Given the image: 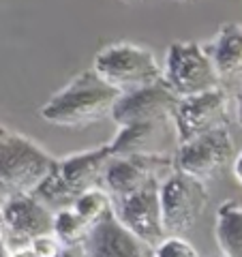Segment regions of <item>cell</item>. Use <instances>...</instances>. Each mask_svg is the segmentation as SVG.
Here are the masks:
<instances>
[{
	"mask_svg": "<svg viewBox=\"0 0 242 257\" xmlns=\"http://www.w3.org/2000/svg\"><path fill=\"white\" fill-rule=\"evenodd\" d=\"M236 116H238V122L242 124V86L236 92Z\"/></svg>",
	"mask_w": 242,
	"mask_h": 257,
	"instance_id": "d4e9b609",
	"label": "cell"
},
{
	"mask_svg": "<svg viewBox=\"0 0 242 257\" xmlns=\"http://www.w3.org/2000/svg\"><path fill=\"white\" fill-rule=\"evenodd\" d=\"M92 71L120 94L163 82V67L152 50L135 43H111L94 56Z\"/></svg>",
	"mask_w": 242,
	"mask_h": 257,
	"instance_id": "7a4b0ae2",
	"label": "cell"
},
{
	"mask_svg": "<svg viewBox=\"0 0 242 257\" xmlns=\"http://www.w3.org/2000/svg\"><path fill=\"white\" fill-rule=\"evenodd\" d=\"M227 111L229 96L223 88L178 99V105L172 116L178 146L210 131H216V128L227 126Z\"/></svg>",
	"mask_w": 242,
	"mask_h": 257,
	"instance_id": "ba28073f",
	"label": "cell"
},
{
	"mask_svg": "<svg viewBox=\"0 0 242 257\" xmlns=\"http://www.w3.org/2000/svg\"><path fill=\"white\" fill-rule=\"evenodd\" d=\"M107 146L114 157L176 155L178 138L172 120H159V122L123 126Z\"/></svg>",
	"mask_w": 242,
	"mask_h": 257,
	"instance_id": "7c38bea8",
	"label": "cell"
},
{
	"mask_svg": "<svg viewBox=\"0 0 242 257\" xmlns=\"http://www.w3.org/2000/svg\"><path fill=\"white\" fill-rule=\"evenodd\" d=\"M233 157V140L229 126L216 128L176 148L174 163L180 174L199 182H210Z\"/></svg>",
	"mask_w": 242,
	"mask_h": 257,
	"instance_id": "52a82bcc",
	"label": "cell"
},
{
	"mask_svg": "<svg viewBox=\"0 0 242 257\" xmlns=\"http://www.w3.org/2000/svg\"><path fill=\"white\" fill-rule=\"evenodd\" d=\"M155 257H199V253L184 238H165L155 248Z\"/></svg>",
	"mask_w": 242,
	"mask_h": 257,
	"instance_id": "ffe728a7",
	"label": "cell"
},
{
	"mask_svg": "<svg viewBox=\"0 0 242 257\" xmlns=\"http://www.w3.org/2000/svg\"><path fill=\"white\" fill-rule=\"evenodd\" d=\"M120 92L107 86L92 69H84L52 94L41 107L45 122L64 128H86L111 118Z\"/></svg>",
	"mask_w": 242,
	"mask_h": 257,
	"instance_id": "6da1fadb",
	"label": "cell"
},
{
	"mask_svg": "<svg viewBox=\"0 0 242 257\" xmlns=\"http://www.w3.org/2000/svg\"><path fill=\"white\" fill-rule=\"evenodd\" d=\"M204 50L210 56L221 84L242 77V24L231 22L221 26Z\"/></svg>",
	"mask_w": 242,
	"mask_h": 257,
	"instance_id": "9a60e30c",
	"label": "cell"
},
{
	"mask_svg": "<svg viewBox=\"0 0 242 257\" xmlns=\"http://www.w3.org/2000/svg\"><path fill=\"white\" fill-rule=\"evenodd\" d=\"M60 257H86L84 246H71V248H64V253Z\"/></svg>",
	"mask_w": 242,
	"mask_h": 257,
	"instance_id": "603a6c76",
	"label": "cell"
},
{
	"mask_svg": "<svg viewBox=\"0 0 242 257\" xmlns=\"http://www.w3.org/2000/svg\"><path fill=\"white\" fill-rule=\"evenodd\" d=\"M233 176H236V180L242 184V152L236 157V161H233Z\"/></svg>",
	"mask_w": 242,
	"mask_h": 257,
	"instance_id": "cb8c5ba5",
	"label": "cell"
},
{
	"mask_svg": "<svg viewBox=\"0 0 242 257\" xmlns=\"http://www.w3.org/2000/svg\"><path fill=\"white\" fill-rule=\"evenodd\" d=\"M176 172L174 155L150 157H114L103 176V191L111 202H120L148 184H163Z\"/></svg>",
	"mask_w": 242,
	"mask_h": 257,
	"instance_id": "8992f818",
	"label": "cell"
},
{
	"mask_svg": "<svg viewBox=\"0 0 242 257\" xmlns=\"http://www.w3.org/2000/svg\"><path fill=\"white\" fill-rule=\"evenodd\" d=\"M5 246L20 248L30 246L39 236L54 234V214L43 208L30 193H9L5 199Z\"/></svg>",
	"mask_w": 242,
	"mask_h": 257,
	"instance_id": "9c48e42d",
	"label": "cell"
},
{
	"mask_svg": "<svg viewBox=\"0 0 242 257\" xmlns=\"http://www.w3.org/2000/svg\"><path fill=\"white\" fill-rule=\"evenodd\" d=\"M214 257H223V255H214Z\"/></svg>",
	"mask_w": 242,
	"mask_h": 257,
	"instance_id": "83f0119b",
	"label": "cell"
},
{
	"mask_svg": "<svg viewBox=\"0 0 242 257\" xmlns=\"http://www.w3.org/2000/svg\"><path fill=\"white\" fill-rule=\"evenodd\" d=\"M90 231H92V225L84 221L73 208L54 214V236L60 240V244L64 248L84 246Z\"/></svg>",
	"mask_w": 242,
	"mask_h": 257,
	"instance_id": "ac0fdd59",
	"label": "cell"
},
{
	"mask_svg": "<svg viewBox=\"0 0 242 257\" xmlns=\"http://www.w3.org/2000/svg\"><path fill=\"white\" fill-rule=\"evenodd\" d=\"M7 257H37V255L32 253L30 246H20V248H7Z\"/></svg>",
	"mask_w": 242,
	"mask_h": 257,
	"instance_id": "7402d4cb",
	"label": "cell"
},
{
	"mask_svg": "<svg viewBox=\"0 0 242 257\" xmlns=\"http://www.w3.org/2000/svg\"><path fill=\"white\" fill-rule=\"evenodd\" d=\"M114 159L109 146H99L94 150H82L73 152L58 159V172L62 174L64 182L73 189L77 195L92 189H103V176Z\"/></svg>",
	"mask_w": 242,
	"mask_h": 257,
	"instance_id": "5bb4252c",
	"label": "cell"
},
{
	"mask_svg": "<svg viewBox=\"0 0 242 257\" xmlns=\"http://www.w3.org/2000/svg\"><path fill=\"white\" fill-rule=\"evenodd\" d=\"M163 82L178 99L221 88L210 56L195 41H176L167 47Z\"/></svg>",
	"mask_w": 242,
	"mask_h": 257,
	"instance_id": "277c9868",
	"label": "cell"
},
{
	"mask_svg": "<svg viewBox=\"0 0 242 257\" xmlns=\"http://www.w3.org/2000/svg\"><path fill=\"white\" fill-rule=\"evenodd\" d=\"M5 216H3V208H0V244L5 242Z\"/></svg>",
	"mask_w": 242,
	"mask_h": 257,
	"instance_id": "484cf974",
	"label": "cell"
},
{
	"mask_svg": "<svg viewBox=\"0 0 242 257\" xmlns=\"http://www.w3.org/2000/svg\"><path fill=\"white\" fill-rule=\"evenodd\" d=\"M30 248L37 257H60L64 253V246L60 244V240L54 234H45V236L35 238L30 242Z\"/></svg>",
	"mask_w": 242,
	"mask_h": 257,
	"instance_id": "44dd1931",
	"label": "cell"
},
{
	"mask_svg": "<svg viewBox=\"0 0 242 257\" xmlns=\"http://www.w3.org/2000/svg\"><path fill=\"white\" fill-rule=\"evenodd\" d=\"M208 199L210 195L204 182L193 180L176 170L159 189L161 223L165 238H184V234L199 221Z\"/></svg>",
	"mask_w": 242,
	"mask_h": 257,
	"instance_id": "5b68a950",
	"label": "cell"
},
{
	"mask_svg": "<svg viewBox=\"0 0 242 257\" xmlns=\"http://www.w3.org/2000/svg\"><path fill=\"white\" fill-rule=\"evenodd\" d=\"M73 210L94 227L107 212L114 210V202H111V197L103 189H92V191H86L82 195H77Z\"/></svg>",
	"mask_w": 242,
	"mask_h": 257,
	"instance_id": "d6986e66",
	"label": "cell"
},
{
	"mask_svg": "<svg viewBox=\"0 0 242 257\" xmlns=\"http://www.w3.org/2000/svg\"><path fill=\"white\" fill-rule=\"evenodd\" d=\"M0 257H7V248H5V244H0Z\"/></svg>",
	"mask_w": 242,
	"mask_h": 257,
	"instance_id": "4316f807",
	"label": "cell"
},
{
	"mask_svg": "<svg viewBox=\"0 0 242 257\" xmlns=\"http://www.w3.org/2000/svg\"><path fill=\"white\" fill-rule=\"evenodd\" d=\"M84 251L86 257H155V248L133 236L116 219L114 210L92 227L84 242Z\"/></svg>",
	"mask_w": 242,
	"mask_h": 257,
	"instance_id": "4fadbf2b",
	"label": "cell"
},
{
	"mask_svg": "<svg viewBox=\"0 0 242 257\" xmlns=\"http://www.w3.org/2000/svg\"><path fill=\"white\" fill-rule=\"evenodd\" d=\"M30 195L43 208H47L52 214L62 212V210H71L75 204V199H77V193L64 182L62 174L58 172V161H56L54 170L39 182V187L32 191Z\"/></svg>",
	"mask_w": 242,
	"mask_h": 257,
	"instance_id": "e0dca14e",
	"label": "cell"
},
{
	"mask_svg": "<svg viewBox=\"0 0 242 257\" xmlns=\"http://www.w3.org/2000/svg\"><path fill=\"white\" fill-rule=\"evenodd\" d=\"M214 236L223 257H242V206L223 202L216 210Z\"/></svg>",
	"mask_w": 242,
	"mask_h": 257,
	"instance_id": "2e32d148",
	"label": "cell"
},
{
	"mask_svg": "<svg viewBox=\"0 0 242 257\" xmlns=\"http://www.w3.org/2000/svg\"><path fill=\"white\" fill-rule=\"evenodd\" d=\"M176 105H178V96L169 90L165 82H161L155 86L120 94L114 109H111V120L120 128L131 124L172 120Z\"/></svg>",
	"mask_w": 242,
	"mask_h": 257,
	"instance_id": "30bf717a",
	"label": "cell"
},
{
	"mask_svg": "<svg viewBox=\"0 0 242 257\" xmlns=\"http://www.w3.org/2000/svg\"><path fill=\"white\" fill-rule=\"evenodd\" d=\"M161 184H148L146 189L133 193L120 202H114L116 219L137 236L142 242L157 248L165 240L163 223H161V204H159Z\"/></svg>",
	"mask_w": 242,
	"mask_h": 257,
	"instance_id": "8fae6325",
	"label": "cell"
},
{
	"mask_svg": "<svg viewBox=\"0 0 242 257\" xmlns=\"http://www.w3.org/2000/svg\"><path fill=\"white\" fill-rule=\"evenodd\" d=\"M56 157L22 133L0 124V187L9 193H32L56 167Z\"/></svg>",
	"mask_w": 242,
	"mask_h": 257,
	"instance_id": "3957f363",
	"label": "cell"
}]
</instances>
